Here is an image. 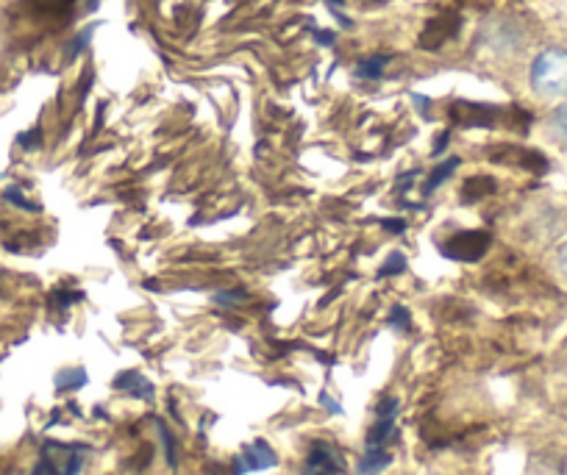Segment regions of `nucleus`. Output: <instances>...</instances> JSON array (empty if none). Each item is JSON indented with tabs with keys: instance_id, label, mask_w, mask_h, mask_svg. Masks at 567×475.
<instances>
[{
	"instance_id": "nucleus-1",
	"label": "nucleus",
	"mask_w": 567,
	"mask_h": 475,
	"mask_svg": "<svg viewBox=\"0 0 567 475\" xmlns=\"http://www.w3.org/2000/svg\"><path fill=\"white\" fill-rule=\"evenodd\" d=\"M532 86L543 97L567 95V51L548 48L532 64Z\"/></svg>"
},
{
	"instance_id": "nucleus-2",
	"label": "nucleus",
	"mask_w": 567,
	"mask_h": 475,
	"mask_svg": "<svg viewBox=\"0 0 567 475\" xmlns=\"http://www.w3.org/2000/svg\"><path fill=\"white\" fill-rule=\"evenodd\" d=\"M81 467H84V451H81V447L56 445V442H51V445L45 447V453H42V475H79Z\"/></svg>"
},
{
	"instance_id": "nucleus-3",
	"label": "nucleus",
	"mask_w": 567,
	"mask_h": 475,
	"mask_svg": "<svg viewBox=\"0 0 567 475\" xmlns=\"http://www.w3.org/2000/svg\"><path fill=\"white\" fill-rule=\"evenodd\" d=\"M487 245H489V237L484 231H465V234H460V237L451 239L443 250H445V256H451V259L476 261V259H482L484 250H487Z\"/></svg>"
},
{
	"instance_id": "nucleus-4",
	"label": "nucleus",
	"mask_w": 567,
	"mask_h": 475,
	"mask_svg": "<svg viewBox=\"0 0 567 475\" xmlns=\"http://www.w3.org/2000/svg\"><path fill=\"white\" fill-rule=\"evenodd\" d=\"M276 453L270 451L267 442H254L243 451V456L237 458V473H254V469H270L276 467Z\"/></svg>"
},
{
	"instance_id": "nucleus-5",
	"label": "nucleus",
	"mask_w": 567,
	"mask_h": 475,
	"mask_svg": "<svg viewBox=\"0 0 567 475\" xmlns=\"http://www.w3.org/2000/svg\"><path fill=\"white\" fill-rule=\"evenodd\" d=\"M303 475H340V458H337L334 447L320 445L318 442V445L309 451Z\"/></svg>"
},
{
	"instance_id": "nucleus-6",
	"label": "nucleus",
	"mask_w": 567,
	"mask_h": 475,
	"mask_svg": "<svg viewBox=\"0 0 567 475\" xmlns=\"http://www.w3.org/2000/svg\"><path fill=\"white\" fill-rule=\"evenodd\" d=\"M392 456L384 445H368V453L359 462V473L362 475H379L381 469L390 467Z\"/></svg>"
},
{
	"instance_id": "nucleus-7",
	"label": "nucleus",
	"mask_w": 567,
	"mask_h": 475,
	"mask_svg": "<svg viewBox=\"0 0 567 475\" xmlns=\"http://www.w3.org/2000/svg\"><path fill=\"white\" fill-rule=\"evenodd\" d=\"M456 165H460V158H449V162H443V167H437V171H434L432 176H429V182H425L423 193H425V195H432L434 189H437L440 184H443L445 178H449L451 173L456 171Z\"/></svg>"
},
{
	"instance_id": "nucleus-8",
	"label": "nucleus",
	"mask_w": 567,
	"mask_h": 475,
	"mask_svg": "<svg viewBox=\"0 0 567 475\" xmlns=\"http://www.w3.org/2000/svg\"><path fill=\"white\" fill-rule=\"evenodd\" d=\"M550 134L559 145L567 147V106H559L554 114H550Z\"/></svg>"
},
{
	"instance_id": "nucleus-9",
	"label": "nucleus",
	"mask_w": 567,
	"mask_h": 475,
	"mask_svg": "<svg viewBox=\"0 0 567 475\" xmlns=\"http://www.w3.org/2000/svg\"><path fill=\"white\" fill-rule=\"evenodd\" d=\"M386 62H390V56H373V59H364V62H359L357 75H359V79H379L381 70L386 68Z\"/></svg>"
},
{
	"instance_id": "nucleus-10",
	"label": "nucleus",
	"mask_w": 567,
	"mask_h": 475,
	"mask_svg": "<svg viewBox=\"0 0 567 475\" xmlns=\"http://www.w3.org/2000/svg\"><path fill=\"white\" fill-rule=\"evenodd\" d=\"M125 379H128L131 384H120V386H128V390L134 392V395H140V397H151V395H154V386H151L148 381H142L136 373L125 375Z\"/></svg>"
},
{
	"instance_id": "nucleus-11",
	"label": "nucleus",
	"mask_w": 567,
	"mask_h": 475,
	"mask_svg": "<svg viewBox=\"0 0 567 475\" xmlns=\"http://www.w3.org/2000/svg\"><path fill=\"white\" fill-rule=\"evenodd\" d=\"M403 267H406V259H403L401 254H392L390 259H386V265L381 267V270H379V276H392V270H395V272H401Z\"/></svg>"
},
{
	"instance_id": "nucleus-12",
	"label": "nucleus",
	"mask_w": 567,
	"mask_h": 475,
	"mask_svg": "<svg viewBox=\"0 0 567 475\" xmlns=\"http://www.w3.org/2000/svg\"><path fill=\"white\" fill-rule=\"evenodd\" d=\"M215 300L223 306H237L245 300V292H239V289H234V292H220Z\"/></svg>"
},
{
	"instance_id": "nucleus-13",
	"label": "nucleus",
	"mask_w": 567,
	"mask_h": 475,
	"mask_svg": "<svg viewBox=\"0 0 567 475\" xmlns=\"http://www.w3.org/2000/svg\"><path fill=\"white\" fill-rule=\"evenodd\" d=\"M392 329H398V331H406L409 329L406 309H392Z\"/></svg>"
},
{
	"instance_id": "nucleus-14",
	"label": "nucleus",
	"mask_w": 567,
	"mask_h": 475,
	"mask_svg": "<svg viewBox=\"0 0 567 475\" xmlns=\"http://www.w3.org/2000/svg\"><path fill=\"white\" fill-rule=\"evenodd\" d=\"M7 200H14V204H20V209H31V211H37V206L34 204H29V200L23 198V195L18 193V189H7Z\"/></svg>"
},
{
	"instance_id": "nucleus-15",
	"label": "nucleus",
	"mask_w": 567,
	"mask_h": 475,
	"mask_svg": "<svg viewBox=\"0 0 567 475\" xmlns=\"http://www.w3.org/2000/svg\"><path fill=\"white\" fill-rule=\"evenodd\" d=\"M559 270L567 276V245L559 250Z\"/></svg>"
},
{
	"instance_id": "nucleus-16",
	"label": "nucleus",
	"mask_w": 567,
	"mask_h": 475,
	"mask_svg": "<svg viewBox=\"0 0 567 475\" xmlns=\"http://www.w3.org/2000/svg\"><path fill=\"white\" fill-rule=\"evenodd\" d=\"M95 3H97V0H90V9H95Z\"/></svg>"
}]
</instances>
